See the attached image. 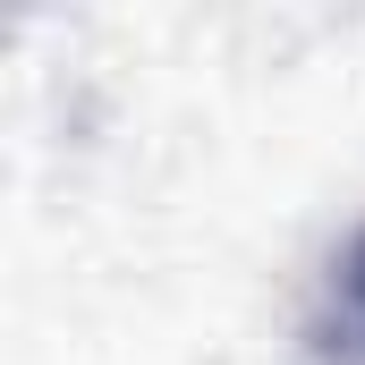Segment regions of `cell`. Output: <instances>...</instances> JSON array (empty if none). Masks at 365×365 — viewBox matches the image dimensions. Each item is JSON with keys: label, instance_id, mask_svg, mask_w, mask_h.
I'll use <instances>...</instances> for the list:
<instances>
[{"label": "cell", "instance_id": "obj_1", "mask_svg": "<svg viewBox=\"0 0 365 365\" xmlns=\"http://www.w3.org/2000/svg\"><path fill=\"white\" fill-rule=\"evenodd\" d=\"M357 280H365V255H357Z\"/></svg>", "mask_w": 365, "mask_h": 365}]
</instances>
